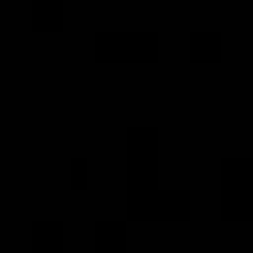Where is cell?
Listing matches in <instances>:
<instances>
[{
  "instance_id": "cell-1",
  "label": "cell",
  "mask_w": 253,
  "mask_h": 253,
  "mask_svg": "<svg viewBox=\"0 0 253 253\" xmlns=\"http://www.w3.org/2000/svg\"><path fill=\"white\" fill-rule=\"evenodd\" d=\"M32 245L36 249H59L63 245V225L59 221H36L32 225Z\"/></svg>"
},
{
  "instance_id": "cell-2",
  "label": "cell",
  "mask_w": 253,
  "mask_h": 253,
  "mask_svg": "<svg viewBox=\"0 0 253 253\" xmlns=\"http://www.w3.org/2000/svg\"><path fill=\"white\" fill-rule=\"evenodd\" d=\"M32 20L36 24H59L63 20V4L59 0H36L32 4Z\"/></svg>"
},
{
  "instance_id": "cell-3",
  "label": "cell",
  "mask_w": 253,
  "mask_h": 253,
  "mask_svg": "<svg viewBox=\"0 0 253 253\" xmlns=\"http://www.w3.org/2000/svg\"><path fill=\"white\" fill-rule=\"evenodd\" d=\"M4 253H24V249H4Z\"/></svg>"
}]
</instances>
